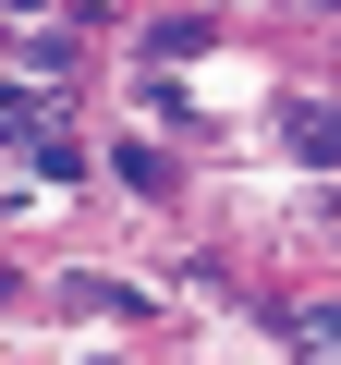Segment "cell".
Instances as JSON below:
<instances>
[{
    "instance_id": "cell-3",
    "label": "cell",
    "mask_w": 341,
    "mask_h": 365,
    "mask_svg": "<svg viewBox=\"0 0 341 365\" xmlns=\"http://www.w3.org/2000/svg\"><path fill=\"white\" fill-rule=\"evenodd\" d=\"M280 341H305V353H341V292H329V304H292V317H280Z\"/></svg>"
},
{
    "instance_id": "cell-1",
    "label": "cell",
    "mask_w": 341,
    "mask_h": 365,
    "mask_svg": "<svg viewBox=\"0 0 341 365\" xmlns=\"http://www.w3.org/2000/svg\"><path fill=\"white\" fill-rule=\"evenodd\" d=\"M0 134H25V158H37L49 182H73V170H86V146H73L61 98H37V86H0Z\"/></svg>"
},
{
    "instance_id": "cell-2",
    "label": "cell",
    "mask_w": 341,
    "mask_h": 365,
    "mask_svg": "<svg viewBox=\"0 0 341 365\" xmlns=\"http://www.w3.org/2000/svg\"><path fill=\"white\" fill-rule=\"evenodd\" d=\"M280 134H292V158L341 170V110H329V98H292V122H280Z\"/></svg>"
}]
</instances>
